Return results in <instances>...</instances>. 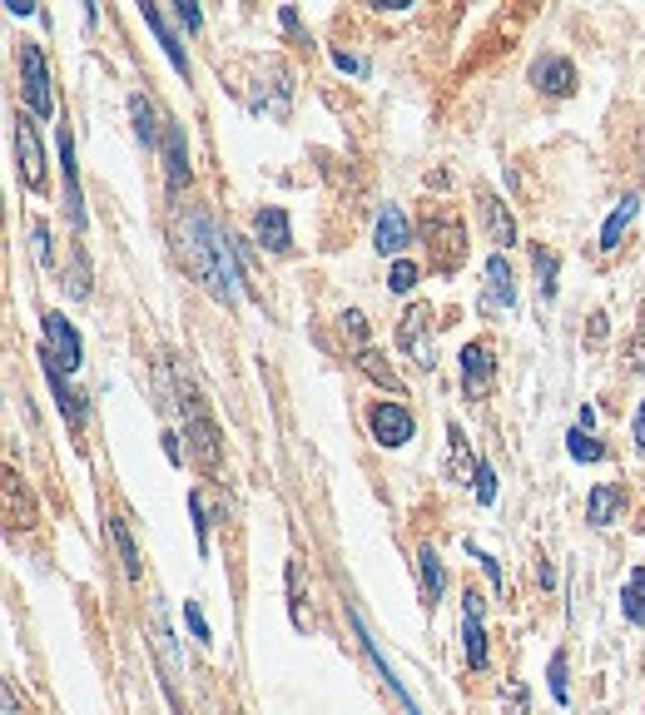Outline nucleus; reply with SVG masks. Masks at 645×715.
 <instances>
[{
  "mask_svg": "<svg viewBox=\"0 0 645 715\" xmlns=\"http://www.w3.org/2000/svg\"><path fill=\"white\" fill-rule=\"evenodd\" d=\"M179 254H184V269L209 288L214 298L234 303V293H239L234 244H229V234L219 229V219H214L209 209L194 204V209L184 214V224H179Z\"/></svg>",
  "mask_w": 645,
  "mask_h": 715,
  "instance_id": "nucleus-1",
  "label": "nucleus"
},
{
  "mask_svg": "<svg viewBox=\"0 0 645 715\" xmlns=\"http://www.w3.org/2000/svg\"><path fill=\"white\" fill-rule=\"evenodd\" d=\"M179 413H184V437H189V452H194V462L214 477L219 472V462H224V452H219V428H214V418H209V408H204V398L184 383L179 388V403H174Z\"/></svg>",
  "mask_w": 645,
  "mask_h": 715,
  "instance_id": "nucleus-2",
  "label": "nucleus"
},
{
  "mask_svg": "<svg viewBox=\"0 0 645 715\" xmlns=\"http://www.w3.org/2000/svg\"><path fill=\"white\" fill-rule=\"evenodd\" d=\"M422 239H427V254H432V269L437 274H457L467 264V229L462 219H422Z\"/></svg>",
  "mask_w": 645,
  "mask_h": 715,
  "instance_id": "nucleus-3",
  "label": "nucleus"
},
{
  "mask_svg": "<svg viewBox=\"0 0 645 715\" xmlns=\"http://www.w3.org/2000/svg\"><path fill=\"white\" fill-rule=\"evenodd\" d=\"M20 95H25V110L30 115H50L55 110V95H50V70H45V50L40 45H20Z\"/></svg>",
  "mask_w": 645,
  "mask_h": 715,
  "instance_id": "nucleus-4",
  "label": "nucleus"
},
{
  "mask_svg": "<svg viewBox=\"0 0 645 715\" xmlns=\"http://www.w3.org/2000/svg\"><path fill=\"white\" fill-rule=\"evenodd\" d=\"M397 343L417 358V368H422V373L437 363V348H432V313H427L422 303H412V308L402 313V323H397Z\"/></svg>",
  "mask_w": 645,
  "mask_h": 715,
  "instance_id": "nucleus-5",
  "label": "nucleus"
},
{
  "mask_svg": "<svg viewBox=\"0 0 645 715\" xmlns=\"http://www.w3.org/2000/svg\"><path fill=\"white\" fill-rule=\"evenodd\" d=\"M40 328H45V353H50L65 373H75V368H80V333L65 323V313H45Z\"/></svg>",
  "mask_w": 645,
  "mask_h": 715,
  "instance_id": "nucleus-6",
  "label": "nucleus"
},
{
  "mask_svg": "<svg viewBox=\"0 0 645 715\" xmlns=\"http://www.w3.org/2000/svg\"><path fill=\"white\" fill-rule=\"evenodd\" d=\"M492 373H497V363H492V343H467L462 348V393L467 398H482L487 388H492Z\"/></svg>",
  "mask_w": 645,
  "mask_h": 715,
  "instance_id": "nucleus-7",
  "label": "nucleus"
},
{
  "mask_svg": "<svg viewBox=\"0 0 645 715\" xmlns=\"http://www.w3.org/2000/svg\"><path fill=\"white\" fill-rule=\"evenodd\" d=\"M159 159H164V184H169V194H179V189L189 184V149H184V130H179L174 120H164Z\"/></svg>",
  "mask_w": 645,
  "mask_h": 715,
  "instance_id": "nucleus-8",
  "label": "nucleus"
},
{
  "mask_svg": "<svg viewBox=\"0 0 645 715\" xmlns=\"http://www.w3.org/2000/svg\"><path fill=\"white\" fill-rule=\"evenodd\" d=\"M368 428H373V437L383 442V447H402V442H412V413L402 408V403H378L373 413H368Z\"/></svg>",
  "mask_w": 645,
  "mask_h": 715,
  "instance_id": "nucleus-9",
  "label": "nucleus"
},
{
  "mask_svg": "<svg viewBox=\"0 0 645 715\" xmlns=\"http://www.w3.org/2000/svg\"><path fill=\"white\" fill-rule=\"evenodd\" d=\"M15 154H20V179H25V189H45V154H40L35 125H30L25 115L15 120Z\"/></svg>",
  "mask_w": 645,
  "mask_h": 715,
  "instance_id": "nucleus-10",
  "label": "nucleus"
},
{
  "mask_svg": "<svg viewBox=\"0 0 645 715\" xmlns=\"http://www.w3.org/2000/svg\"><path fill=\"white\" fill-rule=\"evenodd\" d=\"M531 80H536V90H541V95L566 100V95L576 90V65H571V60H561V55H546V60H536V65H531Z\"/></svg>",
  "mask_w": 645,
  "mask_h": 715,
  "instance_id": "nucleus-11",
  "label": "nucleus"
},
{
  "mask_svg": "<svg viewBox=\"0 0 645 715\" xmlns=\"http://www.w3.org/2000/svg\"><path fill=\"white\" fill-rule=\"evenodd\" d=\"M60 169H65V214H70V224L75 229H85V199H80V174H75V140H70V130L60 125Z\"/></svg>",
  "mask_w": 645,
  "mask_h": 715,
  "instance_id": "nucleus-12",
  "label": "nucleus"
},
{
  "mask_svg": "<svg viewBox=\"0 0 645 715\" xmlns=\"http://www.w3.org/2000/svg\"><path fill=\"white\" fill-rule=\"evenodd\" d=\"M254 234H258V244L268 249V254H288L293 249V224H288V214L283 209H258L254 214Z\"/></svg>",
  "mask_w": 645,
  "mask_h": 715,
  "instance_id": "nucleus-13",
  "label": "nucleus"
},
{
  "mask_svg": "<svg viewBox=\"0 0 645 715\" xmlns=\"http://www.w3.org/2000/svg\"><path fill=\"white\" fill-rule=\"evenodd\" d=\"M373 244H378V254H402V249L412 244V224H407V214H402L397 204H383L378 229H373Z\"/></svg>",
  "mask_w": 645,
  "mask_h": 715,
  "instance_id": "nucleus-14",
  "label": "nucleus"
},
{
  "mask_svg": "<svg viewBox=\"0 0 645 715\" xmlns=\"http://www.w3.org/2000/svg\"><path fill=\"white\" fill-rule=\"evenodd\" d=\"M467 626H462V641H467V666L482 671L487 666V631H482V591H467Z\"/></svg>",
  "mask_w": 645,
  "mask_h": 715,
  "instance_id": "nucleus-15",
  "label": "nucleus"
},
{
  "mask_svg": "<svg viewBox=\"0 0 645 715\" xmlns=\"http://www.w3.org/2000/svg\"><path fill=\"white\" fill-rule=\"evenodd\" d=\"M40 368H45V378H50V393H55V403H60V413H65V418H70V423L80 428V423H85V398L65 388V373H60V363H55V358H50L45 348H40Z\"/></svg>",
  "mask_w": 645,
  "mask_h": 715,
  "instance_id": "nucleus-16",
  "label": "nucleus"
},
{
  "mask_svg": "<svg viewBox=\"0 0 645 715\" xmlns=\"http://www.w3.org/2000/svg\"><path fill=\"white\" fill-rule=\"evenodd\" d=\"M621 507H626L621 487H616V482H601V487H591V497H586V522H591V527H611Z\"/></svg>",
  "mask_w": 645,
  "mask_h": 715,
  "instance_id": "nucleus-17",
  "label": "nucleus"
},
{
  "mask_svg": "<svg viewBox=\"0 0 645 715\" xmlns=\"http://www.w3.org/2000/svg\"><path fill=\"white\" fill-rule=\"evenodd\" d=\"M477 199H482V219H487V229H492V239H497L502 249H507V244H516V219H512V214H507V204H502V199H497L492 189H482Z\"/></svg>",
  "mask_w": 645,
  "mask_h": 715,
  "instance_id": "nucleus-18",
  "label": "nucleus"
},
{
  "mask_svg": "<svg viewBox=\"0 0 645 715\" xmlns=\"http://www.w3.org/2000/svg\"><path fill=\"white\" fill-rule=\"evenodd\" d=\"M487 298H492V303H502V308H512L516 303L512 264H507L502 254H492V259H487Z\"/></svg>",
  "mask_w": 645,
  "mask_h": 715,
  "instance_id": "nucleus-19",
  "label": "nucleus"
},
{
  "mask_svg": "<svg viewBox=\"0 0 645 715\" xmlns=\"http://www.w3.org/2000/svg\"><path fill=\"white\" fill-rule=\"evenodd\" d=\"M636 209H641V199H636V194H626V199H621V204L611 209V219L601 224V249H621V234L631 229Z\"/></svg>",
  "mask_w": 645,
  "mask_h": 715,
  "instance_id": "nucleus-20",
  "label": "nucleus"
},
{
  "mask_svg": "<svg viewBox=\"0 0 645 715\" xmlns=\"http://www.w3.org/2000/svg\"><path fill=\"white\" fill-rule=\"evenodd\" d=\"M417 572H422V601H427V606H437V601H442V591H447V572H442V562H437V552H432V547H422V552H417Z\"/></svg>",
  "mask_w": 645,
  "mask_h": 715,
  "instance_id": "nucleus-21",
  "label": "nucleus"
},
{
  "mask_svg": "<svg viewBox=\"0 0 645 715\" xmlns=\"http://www.w3.org/2000/svg\"><path fill=\"white\" fill-rule=\"evenodd\" d=\"M129 115H134V135L144 140V149H159L164 125H154V105H149V95H129Z\"/></svg>",
  "mask_w": 645,
  "mask_h": 715,
  "instance_id": "nucleus-22",
  "label": "nucleus"
},
{
  "mask_svg": "<svg viewBox=\"0 0 645 715\" xmlns=\"http://www.w3.org/2000/svg\"><path fill=\"white\" fill-rule=\"evenodd\" d=\"M144 25H149V30L159 35V45H164V55L174 60V70H179V75H189V55H184V45H179V40L169 35V25H164V15H159L154 5H144Z\"/></svg>",
  "mask_w": 645,
  "mask_h": 715,
  "instance_id": "nucleus-23",
  "label": "nucleus"
},
{
  "mask_svg": "<svg viewBox=\"0 0 645 715\" xmlns=\"http://www.w3.org/2000/svg\"><path fill=\"white\" fill-rule=\"evenodd\" d=\"M621 611L631 626H645V567L626 576V591H621Z\"/></svg>",
  "mask_w": 645,
  "mask_h": 715,
  "instance_id": "nucleus-24",
  "label": "nucleus"
},
{
  "mask_svg": "<svg viewBox=\"0 0 645 715\" xmlns=\"http://www.w3.org/2000/svg\"><path fill=\"white\" fill-rule=\"evenodd\" d=\"M566 452H571L576 462H601V457H606L601 437H596V432H586V428H571V432H566Z\"/></svg>",
  "mask_w": 645,
  "mask_h": 715,
  "instance_id": "nucleus-25",
  "label": "nucleus"
},
{
  "mask_svg": "<svg viewBox=\"0 0 645 715\" xmlns=\"http://www.w3.org/2000/svg\"><path fill=\"white\" fill-rule=\"evenodd\" d=\"M358 368H363L373 383H383L387 393H397V388H402V383H397V373L387 368V358L378 353V348H363V353H358Z\"/></svg>",
  "mask_w": 645,
  "mask_h": 715,
  "instance_id": "nucleus-26",
  "label": "nucleus"
},
{
  "mask_svg": "<svg viewBox=\"0 0 645 715\" xmlns=\"http://www.w3.org/2000/svg\"><path fill=\"white\" fill-rule=\"evenodd\" d=\"M110 537H115V547H120V562H125V576H129V581H139V552H134V537H129L125 517H115V522H110Z\"/></svg>",
  "mask_w": 645,
  "mask_h": 715,
  "instance_id": "nucleus-27",
  "label": "nucleus"
},
{
  "mask_svg": "<svg viewBox=\"0 0 645 715\" xmlns=\"http://www.w3.org/2000/svg\"><path fill=\"white\" fill-rule=\"evenodd\" d=\"M288 616H293V626H308L303 621V572H298V562H288Z\"/></svg>",
  "mask_w": 645,
  "mask_h": 715,
  "instance_id": "nucleus-28",
  "label": "nucleus"
},
{
  "mask_svg": "<svg viewBox=\"0 0 645 715\" xmlns=\"http://www.w3.org/2000/svg\"><path fill=\"white\" fill-rule=\"evenodd\" d=\"M556 254H541L536 249V288H541V298H556Z\"/></svg>",
  "mask_w": 645,
  "mask_h": 715,
  "instance_id": "nucleus-29",
  "label": "nucleus"
},
{
  "mask_svg": "<svg viewBox=\"0 0 645 715\" xmlns=\"http://www.w3.org/2000/svg\"><path fill=\"white\" fill-rule=\"evenodd\" d=\"M472 477H477V502L492 507V502H497V472H492V462H477Z\"/></svg>",
  "mask_w": 645,
  "mask_h": 715,
  "instance_id": "nucleus-30",
  "label": "nucleus"
},
{
  "mask_svg": "<svg viewBox=\"0 0 645 715\" xmlns=\"http://www.w3.org/2000/svg\"><path fill=\"white\" fill-rule=\"evenodd\" d=\"M546 686H551V696L566 706V696H571V691H566V651H556V656H551V666H546Z\"/></svg>",
  "mask_w": 645,
  "mask_h": 715,
  "instance_id": "nucleus-31",
  "label": "nucleus"
},
{
  "mask_svg": "<svg viewBox=\"0 0 645 715\" xmlns=\"http://www.w3.org/2000/svg\"><path fill=\"white\" fill-rule=\"evenodd\" d=\"M189 512H194V532H199V552H209V512H204V492H189Z\"/></svg>",
  "mask_w": 645,
  "mask_h": 715,
  "instance_id": "nucleus-32",
  "label": "nucleus"
},
{
  "mask_svg": "<svg viewBox=\"0 0 645 715\" xmlns=\"http://www.w3.org/2000/svg\"><path fill=\"white\" fill-rule=\"evenodd\" d=\"M447 442H452V457H447V472H452V477H462V467H467V437H462V428H457V423L447 428Z\"/></svg>",
  "mask_w": 645,
  "mask_h": 715,
  "instance_id": "nucleus-33",
  "label": "nucleus"
},
{
  "mask_svg": "<svg viewBox=\"0 0 645 715\" xmlns=\"http://www.w3.org/2000/svg\"><path fill=\"white\" fill-rule=\"evenodd\" d=\"M70 293H75V298H90V259H85V249H75V269H70Z\"/></svg>",
  "mask_w": 645,
  "mask_h": 715,
  "instance_id": "nucleus-34",
  "label": "nucleus"
},
{
  "mask_svg": "<svg viewBox=\"0 0 645 715\" xmlns=\"http://www.w3.org/2000/svg\"><path fill=\"white\" fill-rule=\"evenodd\" d=\"M412 284H417V264H412V259H397L392 274H387V288H392V293H407Z\"/></svg>",
  "mask_w": 645,
  "mask_h": 715,
  "instance_id": "nucleus-35",
  "label": "nucleus"
},
{
  "mask_svg": "<svg viewBox=\"0 0 645 715\" xmlns=\"http://www.w3.org/2000/svg\"><path fill=\"white\" fill-rule=\"evenodd\" d=\"M343 333H348V338L358 343V353L368 348V318H363L358 308H348V313H343Z\"/></svg>",
  "mask_w": 645,
  "mask_h": 715,
  "instance_id": "nucleus-36",
  "label": "nucleus"
},
{
  "mask_svg": "<svg viewBox=\"0 0 645 715\" xmlns=\"http://www.w3.org/2000/svg\"><path fill=\"white\" fill-rule=\"evenodd\" d=\"M626 363H631V373H645V323L631 333V343H626Z\"/></svg>",
  "mask_w": 645,
  "mask_h": 715,
  "instance_id": "nucleus-37",
  "label": "nucleus"
},
{
  "mask_svg": "<svg viewBox=\"0 0 645 715\" xmlns=\"http://www.w3.org/2000/svg\"><path fill=\"white\" fill-rule=\"evenodd\" d=\"M30 239H35V259H40V264H50L55 254H50V224H45V219H35V229H30Z\"/></svg>",
  "mask_w": 645,
  "mask_h": 715,
  "instance_id": "nucleus-38",
  "label": "nucleus"
},
{
  "mask_svg": "<svg viewBox=\"0 0 645 715\" xmlns=\"http://www.w3.org/2000/svg\"><path fill=\"white\" fill-rule=\"evenodd\" d=\"M184 621H189V631H194V641H209V621H204V611H199V601H184Z\"/></svg>",
  "mask_w": 645,
  "mask_h": 715,
  "instance_id": "nucleus-39",
  "label": "nucleus"
},
{
  "mask_svg": "<svg viewBox=\"0 0 645 715\" xmlns=\"http://www.w3.org/2000/svg\"><path fill=\"white\" fill-rule=\"evenodd\" d=\"M467 552L482 562V572H487L492 581H497V586H502V562H497V557H487V552H482V547H472V542H467Z\"/></svg>",
  "mask_w": 645,
  "mask_h": 715,
  "instance_id": "nucleus-40",
  "label": "nucleus"
},
{
  "mask_svg": "<svg viewBox=\"0 0 645 715\" xmlns=\"http://www.w3.org/2000/svg\"><path fill=\"white\" fill-rule=\"evenodd\" d=\"M174 15H179V20H184L189 30H199V25H204V15H199V5H194V0H184V5H174Z\"/></svg>",
  "mask_w": 645,
  "mask_h": 715,
  "instance_id": "nucleus-41",
  "label": "nucleus"
},
{
  "mask_svg": "<svg viewBox=\"0 0 645 715\" xmlns=\"http://www.w3.org/2000/svg\"><path fill=\"white\" fill-rule=\"evenodd\" d=\"M606 323H611V318L596 308V313H591V323H586V338H591V343H601V338H606Z\"/></svg>",
  "mask_w": 645,
  "mask_h": 715,
  "instance_id": "nucleus-42",
  "label": "nucleus"
},
{
  "mask_svg": "<svg viewBox=\"0 0 645 715\" xmlns=\"http://www.w3.org/2000/svg\"><path fill=\"white\" fill-rule=\"evenodd\" d=\"M333 65H338V70H348V75H363V60H358V55H343V50H333Z\"/></svg>",
  "mask_w": 645,
  "mask_h": 715,
  "instance_id": "nucleus-43",
  "label": "nucleus"
},
{
  "mask_svg": "<svg viewBox=\"0 0 645 715\" xmlns=\"http://www.w3.org/2000/svg\"><path fill=\"white\" fill-rule=\"evenodd\" d=\"M507 706L512 715H526V686H507Z\"/></svg>",
  "mask_w": 645,
  "mask_h": 715,
  "instance_id": "nucleus-44",
  "label": "nucleus"
},
{
  "mask_svg": "<svg viewBox=\"0 0 645 715\" xmlns=\"http://www.w3.org/2000/svg\"><path fill=\"white\" fill-rule=\"evenodd\" d=\"M159 442H164V457H169V462L179 467V462H184V452H179V437H174V432H164Z\"/></svg>",
  "mask_w": 645,
  "mask_h": 715,
  "instance_id": "nucleus-45",
  "label": "nucleus"
},
{
  "mask_svg": "<svg viewBox=\"0 0 645 715\" xmlns=\"http://www.w3.org/2000/svg\"><path fill=\"white\" fill-rule=\"evenodd\" d=\"M5 10H10V15H35V5H30V0H5Z\"/></svg>",
  "mask_w": 645,
  "mask_h": 715,
  "instance_id": "nucleus-46",
  "label": "nucleus"
},
{
  "mask_svg": "<svg viewBox=\"0 0 645 715\" xmlns=\"http://www.w3.org/2000/svg\"><path fill=\"white\" fill-rule=\"evenodd\" d=\"M536 581H541V586H551V581H556V572H551V567H546V557H541V562H536Z\"/></svg>",
  "mask_w": 645,
  "mask_h": 715,
  "instance_id": "nucleus-47",
  "label": "nucleus"
},
{
  "mask_svg": "<svg viewBox=\"0 0 645 715\" xmlns=\"http://www.w3.org/2000/svg\"><path fill=\"white\" fill-rule=\"evenodd\" d=\"M636 447H645V403L636 408Z\"/></svg>",
  "mask_w": 645,
  "mask_h": 715,
  "instance_id": "nucleus-48",
  "label": "nucleus"
},
{
  "mask_svg": "<svg viewBox=\"0 0 645 715\" xmlns=\"http://www.w3.org/2000/svg\"><path fill=\"white\" fill-rule=\"evenodd\" d=\"M641 169H645V135H641Z\"/></svg>",
  "mask_w": 645,
  "mask_h": 715,
  "instance_id": "nucleus-49",
  "label": "nucleus"
}]
</instances>
